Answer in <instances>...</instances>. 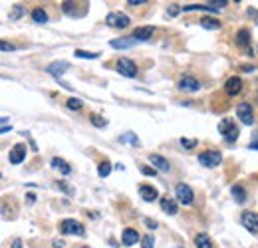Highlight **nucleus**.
<instances>
[{"mask_svg": "<svg viewBox=\"0 0 258 248\" xmlns=\"http://www.w3.org/2000/svg\"><path fill=\"white\" fill-rule=\"evenodd\" d=\"M219 133L225 137L226 143H234V141L238 139V135H240V129L236 127V123H234L230 117H225V119H221V123H219Z\"/></svg>", "mask_w": 258, "mask_h": 248, "instance_id": "nucleus-1", "label": "nucleus"}, {"mask_svg": "<svg viewBox=\"0 0 258 248\" xmlns=\"http://www.w3.org/2000/svg\"><path fill=\"white\" fill-rule=\"evenodd\" d=\"M60 232L62 234H72V236H84L86 234V228L80 220H74V218H64L60 222Z\"/></svg>", "mask_w": 258, "mask_h": 248, "instance_id": "nucleus-2", "label": "nucleus"}, {"mask_svg": "<svg viewBox=\"0 0 258 248\" xmlns=\"http://www.w3.org/2000/svg\"><path fill=\"white\" fill-rule=\"evenodd\" d=\"M105 24L111 26V28H117V30H123L131 24V18L123 12H109L105 16Z\"/></svg>", "mask_w": 258, "mask_h": 248, "instance_id": "nucleus-3", "label": "nucleus"}, {"mask_svg": "<svg viewBox=\"0 0 258 248\" xmlns=\"http://www.w3.org/2000/svg\"><path fill=\"white\" fill-rule=\"evenodd\" d=\"M175 195H177V201H179L181 205H185V207L193 205L195 193L187 183H177V187H175Z\"/></svg>", "mask_w": 258, "mask_h": 248, "instance_id": "nucleus-4", "label": "nucleus"}, {"mask_svg": "<svg viewBox=\"0 0 258 248\" xmlns=\"http://www.w3.org/2000/svg\"><path fill=\"white\" fill-rule=\"evenodd\" d=\"M236 117L240 119V123L252 125L254 123V109H252V105H250L248 101L238 103V107H236Z\"/></svg>", "mask_w": 258, "mask_h": 248, "instance_id": "nucleus-5", "label": "nucleus"}, {"mask_svg": "<svg viewBox=\"0 0 258 248\" xmlns=\"http://www.w3.org/2000/svg\"><path fill=\"white\" fill-rule=\"evenodd\" d=\"M221 161H223V155H221L219 151H203V153L199 155V163H201L203 167H207V169L219 167Z\"/></svg>", "mask_w": 258, "mask_h": 248, "instance_id": "nucleus-6", "label": "nucleus"}, {"mask_svg": "<svg viewBox=\"0 0 258 248\" xmlns=\"http://www.w3.org/2000/svg\"><path fill=\"white\" fill-rule=\"evenodd\" d=\"M115 70L123 76V78H135L137 76V64L129 58H119L115 64Z\"/></svg>", "mask_w": 258, "mask_h": 248, "instance_id": "nucleus-7", "label": "nucleus"}, {"mask_svg": "<svg viewBox=\"0 0 258 248\" xmlns=\"http://www.w3.org/2000/svg\"><path fill=\"white\" fill-rule=\"evenodd\" d=\"M78 4H82V2H62V10H64L66 16H70V18H82V16H86V12H88V4L84 6V8H78Z\"/></svg>", "mask_w": 258, "mask_h": 248, "instance_id": "nucleus-8", "label": "nucleus"}, {"mask_svg": "<svg viewBox=\"0 0 258 248\" xmlns=\"http://www.w3.org/2000/svg\"><path fill=\"white\" fill-rule=\"evenodd\" d=\"M68 70H70V64H68V62H54V64H50V66L46 68V72H48L50 76H54V78L58 80V84H62L64 88H68V84H64V82H62V76H64Z\"/></svg>", "mask_w": 258, "mask_h": 248, "instance_id": "nucleus-9", "label": "nucleus"}, {"mask_svg": "<svg viewBox=\"0 0 258 248\" xmlns=\"http://www.w3.org/2000/svg\"><path fill=\"white\" fill-rule=\"evenodd\" d=\"M24 159H26V145H24V143H16V145L10 149V153H8V161H10L12 165H20Z\"/></svg>", "mask_w": 258, "mask_h": 248, "instance_id": "nucleus-10", "label": "nucleus"}, {"mask_svg": "<svg viewBox=\"0 0 258 248\" xmlns=\"http://www.w3.org/2000/svg\"><path fill=\"white\" fill-rule=\"evenodd\" d=\"M240 222H242V226H244L248 232H252V234H256L258 232V215L256 213H250V211L242 213Z\"/></svg>", "mask_w": 258, "mask_h": 248, "instance_id": "nucleus-11", "label": "nucleus"}, {"mask_svg": "<svg viewBox=\"0 0 258 248\" xmlns=\"http://www.w3.org/2000/svg\"><path fill=\"white\" fill-rule=\"evenodd\" d=\"M177 88H179L181 92H199V90H201V82H199L197 78H193V76H185V78L179 80Z\"/></svg>", "mask_w": 258, "mask_h": 248, "instance_id": "nucleus-12", "label": "nucleus"}, {"mask_svg": "<svg viewBox=\"0 0 258 248\" xmlns=\"http://www.w3.org/2000/svg\"><path fill=\"white\" fill-rule=\"evenodd\" d=\"M242 92V80L238 78V76H232V78H228L225 84V93L228 97H234V95H238V93Z\"/></svg>", "mask_w": 258, "mask_h": 248, "instance_id": "nucleus-13", "label": "nucleus"}, {"mask_svg": "<svg viewBox=\"0 0 258 248\" xmlns=\"http://www.w3.org/2000/svg\"><path fill=\"white\" fill-rule=\"evenodd\" d=\"M250 30L248 28H240V30L234 34V44L238 46V48H242V50H246V54H250L248 52V46H250Z\"/></svg>", "mask_w": 258, "mask_h": 248, "instance_id": "nucleus-14", "label": "nucleus"}, {"mask_svg": "<svg viewBox=\"0 0 258 248\" xmlns=\"http://www.w3.org/2000/svg\"><path fill=\"white\" fill-rule=\"evenodd\" d=\"M153 34H155V28H153V26H139V28L133 30L131 38H133L135 42H147V40H151Z\"/></svg>", "mask_w": 258, "mask_h": 248, "instance_id": "nucleus-15", "label": "nucleus"}, {"mask_svg": "<svg viewBox=\"0 0 258 248\" xmlns=\"http://www.w3.org/2000/svg\"><path fill=\"white\" fill-rule=\"evenodd\" d=\"M149 163H151L157 171H161V173H169V169H171L169 161L163 155H159V153H151V155H149Z\"/></svg>", "mask_w": 258, "mask_h": 248, "instance_id": "nucleus-16", "label": "nucleus"}, {"mask_svg": "<svg viewBox=\"0 0 258 248\" xmlns=\"http://www.w3.org/2000/svg\"><path fill=\"white\" fill-rule=\"evenodd\" d=\"M139 195H141V199H143L145 203H153V201L159 199L157 189L151 185H139Z\"/></svg>", "mask_w": 258, "mask_h": 248, "instance_id": "nucleus-17", "label": "nucleus"}, {"mask_svg": "<svg viewBox=\"0 0 258 248\" xmlns=\"http://www.w3.org/2000/svg\"><path fill=\"white\" fill-rule=\"evenodd\" d=\"M139 240H141V236H139V232H137L135 228H125L123 234H121V242H123L125 246H133V244H137Z\"/></svg>", "mask_w": 258, "mask_h": 248, "instance_id": "nucleus-18", "label": "nucleus"}, {"mask_svg": "<svg viewBox=\"0 0 258 248\" xmlns=\"http://www.w3.org/2000/svg\"><path fill=\"white\" fill-rule=\"evenodd\" d=\"M109 44H111V48H115V50H127V48H131V46H135L137 42H135L131 36H129V38H123V36H121V38L111 40Z\"/></svg>", "mask_w": 258, "mask_h": 248, "instance_id": "nucleus-19", "label": "nucleus"}, {"mask_svg": "<svg viewBox=\"0 0 258 248\" xmlns=\"http://www.w3.org/2000/svg\"><path fill=\"white\" fill-rule=\"evenodd\" d=\"M230 195H232L234 203H238V205L246 203V189H244L242 185H232V187H230Z\"/></svg>", "mask_w": 258, "mask_h": 248, "instance_id": "nucleus-20", "label": "nucleus"}, {"mask_svg": "<svg viewBox=\"0 0 258 248\" xmlns=\"http://www.w3.org/2000/svg\"><path fill=\"white\" fill-rule=\"evenodd\" d=\"M161 211L167 215H177L179 207H177V201L175 199H169V197H163L161 199Z\"/></svg>", "mask_w": 258, "mask_h": 248, "instance_id": "nucleus-21", "label": "nucleus"}, {"mask_svg": "<svg viewBox=\"0 0 258 248\" xmlns=\"http://www.w3.org/2000/svg\"><path fill=\"white\" fill-rule=\"evenodd\" d=\"M50 165H52L54 169H60L64 175H70V173H72V167L66 163L64 159H60V157H54V159L50 161Z\"/></svg>", "mask_w": 258, "mask_h": 248, "instance_id": "nucleus-22", "label": "nucleus"}, {"mask_svg": "<svg viewBox=\"0 0 258 248\" xmlns=\"http://www.w3.org/2000/svg\"><path fill=\"white\" fill-rule=\"evenodd\" d=\"M30 16H32V20L36 22V24H46V22H48V14H46V10H44V8H40V6H38V8H34Z\"/></svg>", "mask_w": 258, "mask_h": 248, "instance_id": "nucleus-23", "label": "nucleus"}, {"mask_svg": "<svg viewBox=\"0 0 258 248\" xmlns=\"http://www.w3.org/2000/svg\"><path fill=\"white\" fill-rule=\"evenodd\" d=\"M201 26L205 30H219L221 28V20H217V18H201Z\"/></svg>", "mask_w": 258, "mask_h": 248, "instance_id": "nucleus-24", "label": "nucleus"}, {"mask_svg": "<svg viewBox=\"0 0 258 248\" xmlns=\"http://www.w3.org/2000/svg\"><path fill=\"white\" fill-rule=\"evenodd\" d=\"M195 246L197 248H213V242H211V238H209L205 232H201V234L195 236Z\"/></svg>", "mask_w": 258, "mask_h": 248, "instance_id": "nucleus-25", "label": "nucleus"}, {"mask_svg": "<svg viewBox=\"0 0 258 248\" xmlns=\"http://www.w3.org/2000/svg\"><path fill=\"white\" fill-rule=\"evenodd\" d=\"M26 14V8L22 6V4H14L12 8H10V14H8V18L10 20H18V18H22Z\"/></svg>", "mask_w": 258, "mask_h": 248, "instance_id": "nucleus-26", "label": "nucleus"}, {"mask_svg": "<svg viewBox=\"0 0 258 248\" xmlns=\"http://www.w3.org/2000/svg\"><path fill=\"white\" fill-rule=\"evenodd\" d=\"M193 10H207V12H217V8L209 6V4H189L183 6V12H193Z\"/></svg>", "mask_w": 258, "mask_h": 248, "instance_id": "nucleus-27", "label": "nucleus"}, {"mask_svg": "<svg viewBox=\"0 0 258 248\" xmlns=\"http://www.w3.org/2000/svg\"><path fill=\"white\" fill-rule=\"evenodd\" d=\"M119 141H121V143H131V145H135V147H139V143H141L139 137H137L135 133H131V131L125 133V135H119Z\"/></svg>", "mask_w": 258, "mask_h": 248, "instance_id": "nucleus-28", "label": "nucleus"}, {"mask_svg": "<svg viewBox=\"0 0 258 248\" xmlns=\"http://www.w3.org/2000/svg\"><path fill=\"white\" fill-rule=\"evenodd\" d=\"M109 173H111V163H109V161L99 163V167H97V175H99L101 179H105V177H109Z\"/></svg>", "mask_w": 258, "mask_h": 248, "instance_id": "nucleus-29", "label": "nucleus"}, {"mask_svg": "<svg viewBox=\"0 0 258 248\" xmlns=\"http://www.w3.org/2000/svg\"><path fill=\"white\" fill-rule=\"evenodd\" d=\"M66 107L72 109V111H80V109L84 107V103H82V99H78V97H70V99L66 101Z\"/></svg>", "mask_w": 258, "mask_h": 248, "instance_id": "nucleus-30", "label": "nucleus"}, {"mask_svg": "<svg viewBox=\"0 0 258 248\" xmlns=\"http://www.w3.org/2000/svg\"><path fill=\"white\" fill-rule=\"evenodd\" d=\"M76 56L84 58V60H96V58H99L97 52H86V50H76Z\"/></svg>", "mask_w": 258, "mask_h": 248, "instance_id": "nucleus-31", "label": "nucleus"}, {"mask_svg": "<svg viewBox=\"0 0 258 248\" xmlns=\"http://www.w3.org/2000/svg\"><path fill=\"white\" fill-rule=\"evenodd\" d=\"M54 185L58 187L62 193H66V195H74V193H76V191H74V187H70L68 183H66V181H56Z\"/></svg>", "mask_w": 258, "mask_h": 248, "instance_id": "nucleus-32", "label": "nucleus"}, {"mask_svg": "<svg viewBox=\"0 0 258 248\" xmlns=\"http://www.w3.org/2000/svg\"><path fill=\"white\" fill-rule=\"evenodd\" d=\"M90 121H92L94 127H105V125H107V119H103V117H101V115H97V113H94V115L90 117Z\"/></svg>", "mask_w": 258, "mask_h": 248, "instance_id": "nucleus-33", "label": "nucleus"}, {"mask_svg": "<svg viewBox=\"0 0 258 248\" xmlns=\"http://www.w3.org/2000/svg\"><path fill=\"white\" fill-rule=\"evenodd\" d=\"M197 139H191V137H181V145L185 147V149H193V147H197Z\"/></svg>", "mask_w": 258, "mask_h": 248, "instance_id": "nucleus-34", "label": "nucleus"}, {"mask_svg": "<svg viewBox=\"0 0 258 248\" xmlns=\"http://www.w3.org/2000/svg\"><path fill=\"white\" fill-rule=\"evenodd\" d=\"M153 246H155L153 236H143V238H141V248H153Z\"/></svg>", "mask_w": 258, "mask_h": 248, "instance_id": "nucleus-35", "label": "nucleus"}, {"mask_svg": "<svg viewBox=\"0 0 258 248\" xmlns=\"http://www.w3.org/2000/svg\"><path fill=\"white\" fill-rule=\"evenodd\" d=\"M141 173H143L145 177H155V175H157V169H155V167H145V165H143V167H141Z\"/></svg>", "mask_w": 258, "mask_h": 248, "instance_id": "nucleus-36", "label": "nucleus"}, {"mask_svg": "<svg viewBox=\"0 0 258 248\" xmlns=\"http://www.w3.org/2000/svg\"><path fill=\"white\" fill-rule=\"evenodd\" d=\"M0 50H2V52H14L16 48H14L12 44H8L6 40H2V42H0Z\"/></svg>", "mask_w": 258, "mask_h": 248, "instance_id": "nucleus-37", "label": "nucleus"}, {"mask_svg": "<svg viewBox=\"0 0 258 248\" xmlns=\"http://www.w3.org/2000/svg\"><path fill=\"white\" fill-rule=\"evenodd\" d=\"M125 4L127 6H141V4H147V0H127Z\"/></svg>", "mask_w": 258, "mask_h": 248, "instance_id": "nucleus-38", "label": "nucleus"}, {"mask_svg": "<svg viewBox=\"0 0 258 248\" xmlns=\"http://www.w3.org/2000/svg\"><path fill=\"white\" fill-rule=\"evenodd\" d=\"M177 12H179V6H175V4H173V6L167 10V16H177Z\"/></svg>", "mask_w": 258, "mask_h": 248, "instance_id": "nucleus-39", "label": "nucleus"}, {"mask_svg": "<svg viewBox=\"0 0 258 248\" xmlns=\"http://www.w3.org/2000/svg\"><path fill=\"white\" fill-rule=\"evenodd\" d=\"M145 224H147V228H153V230L157 228V222H155V220H151V218H145Z\"/></svg>", "mask_w": 258, "mask_h": 248, "instance_id": "nucleus-40", "label": "nucleus"}, {"mask_svg": "<svg viewBox=\"0 0 258 248\" xmlns=\"http://www.w3.org/2000/svg\"><path fill=\"white\" fill-rule=\"evenodd\" d=\"M10 248H22V240H20V238H16V240L12 242V246H10Z\"/></svg>", "mask_w": 258, "mask_h": 248, "instance_id": "nucleus-41", "label": "nucleus"}, {"mask_svg": "<svg viewBox=\"0 0 258 248\" xmlns=\"http://www.w3.org/2000/svg\"><path fill=\"white\" fill-rule=\"evenodd\" d=\"M54 248H64V240H54V244H52Z\"/></svg>", "mask_w": 258, "mask_h": 248, "instance_id": "nucleus-42", "label": "nucleus"}, {"mask_svg": "<svg viewBox=\"0 0 258 248\" xmlns=\"http://www.w3.org/2000/svg\"><path fill=\"white\" fill-rule=\"evenodd\" d=\"M28 203H30V205L36 203V195H34V193H28Z\"/></svg>", "mask_w": 258, "mask_h": 248, "instance_id": "nucleus-43", "label": "nucleus"}, {"mask_svg": "<svg viewBox=\"0 0 258 248\" xmlns=\"http://www.w3.org/2000/svg\"><path fill=\"white\" fill-rule=\"evenodd\" d=\"M248 149H252V151H258V141H252V143L248 145Z\"/></svg>", "mask_w": 258, "mask_h": 248, "instance_id": "nucleus-44", "label": "nucleus"}, {"mask_svg": "<svg viewBox=\"0 0 258 248\" xmlns=\"http://www.w3.org/2000/svg\"><path fill=\"white\" fill-rule=\"evenodd\" d=\"M240 70H242V72H252V70H254V66H242Z\"/></svg>", "mask_w": 258, "mask_h": 248, "instance_id": "nucleus-45", "label": "nucleus"}, {"mask_svg": "<svg viewBox=\"0 0 258 248\" xmlns=\"http://www.w3.org/2000/svg\"><path fill=\"white\" fill-rule=\"evenodd\" d=\"M80 248H90V246H80Z\"/></svg>", "mask_w": 258, "mask_h": 248, "instance_id": "nucleus-46", "label": "nucleus"}, {"mask_svg": "<svg viewBox=\"0 0 258 248\" xmlns=\"http://www.w3.org/2000/svg\"><path fill=\"white\" fill-rule=\"evenodd\" d=\"M177 248H183V246H177Z\"/></svg>", "mask_w": 258, "mask_h": 248, "instance_id": "nucleus-47", "label": "nucleus"}]
</instances>
